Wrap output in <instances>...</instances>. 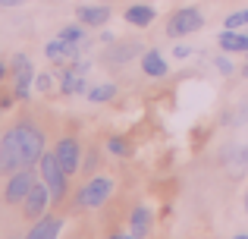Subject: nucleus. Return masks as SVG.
I'll use <instances>...</instances> for the list:
<instances>
[{
  "label": "nucleus",
  "mask_w": 248,
  "mask_h": 239,
  "mask_svg": "<svg viewBox=\"0 0 248 239\" xmlns=\"http://www.w3.org/2000/svg\"><path fill=\"white\" fill-rule=\"evenodd\" d=\"M44 154V132L35 123H16L0 139V173H16L25 167H35Z\"/></svg>",
  "instance_id": "f257e3e1"
},
{
  "label": "nucleus",
  "mask_w": 248,
  "mask_h": 239,
  "mask_svg": "<svg viewBox=\"0 0 248 239\" xmlns=\"http://www.w3.org/2000/svg\"><path fill=\"white\" fill-rule=\"evenodd\" d=\"M38 167H41V179L50 189V205H60L63 195H66V170L60 167L57 154H41Z\"/></svg>",
  "instance_id": "f03ea898"
},
{
  "label": "nucleus",
  "mask_w": 248,
  "mask_h": 239,
  "mask_svg": "<svg viewBox=\"0 0 248 239\" xmlns=\"http://www.w3.org/2000/svg\"><path fill=\"white\" fill-rule=\"evenodd\" d=\"M110 192H113V179L94 176L91 183H85L82 189H79V195H76V205H79V208H101V205L110 198Z\"/></svg>",
  "instance_id": "7ed1b4c3"
},
{
  "label": "nucleus",
  "mask_w": 248,
  "mask_h": 239,
  "mask_svg": "<svg viewBox=\"0 0 248 239\" xmlns=\"http://www.w3.org/2000/svg\"><path fill=\"white\" fill-rule=\"evenodd\" d=\"M201 25H204V16H201L198 6H182V10H176L173 16H170L167 22V32L170 35H192V32H198Z\"/></svg>",
  "instance_id": "20e7f679"
},
{
  "label": "nucleus",
  "mask_w": 248,
  "mask_h": 239,
  "mask_svg": "<svg viewBox=\"0 0 248 239\" xmlns=\"http://www.w3.org/2000/svg\"><path fill=\"white\" fill-rule=\"evenodd\" d=\"M47 205H50V189H47V183H31L29 195H25V202H22V214L29 217V221H38V217H44Z\"/></svg>",
  "instance_id": "39448f33"
},
{
  "label": "nucleus",
  "mask_w": 248,
  "mask_h": 239,
  "mask_svg": "<svg viewBox=\"0 0 248 239\" xmlns=\"http://www.w3.org/2000/svg\"><path fill=\"white\" fill-rule=\"evenodd\" d=\"M54 154H57V160H60V167L66 170V176H73V173L82 167L79 164L82 151H79V142H76V139H60L57 148H54Z\"/></svg>",
  "instance_id": "423d86ee"
},
{
  "label": "nucleus",
  "mask_w": 248,
  "mask_h": 239,
  "mask_svg": "<svg viewBox=\"0 0 248 239\" xmlns=\"http://www.w3.org/2000/svg\"><path fill=\"white\" fill-rule=\"evenodd\" d=\"M31 183H35V179H31L29 167L10 173V183H6V202H10V205H22L25 195H29V189H31Z\"/></svg>",
  "instance_id": "0eeeda50"
},
{
  "label": "nucleus",
  "mask_w": 248,
  "mask_h": 239,
  "mask_svg": "<svg viewBox=\"0 0 248 239\" xmlns=\"http://www.w3.org/2000/svg\"><path fill=\"white\" fill-rule=\"evenodd\" d=\"M44 54H47L54 63H73V60H76V44H73V41H63V38H57V41H47Z\"/></svg>",
  "instance_id": "6e6552de"
},
{
  "label": "nucleus",
  "mask_w": 248,
  "mask_h": 239,
  "mask_svg": "<svg viewBox=\"0 0 248 239\" xmlns=\"http://www.w3.org/2000/svg\"><path fill=\"white\" fill-rule=\"evenodd\" d=\"M154 16H157V10L148 3H135V6H126V22L139 25V29H145V25L154 22Z\"/></svg>",
  "instance_id": "1a4fd4ad"
},
{
  "label": "nucleus",
  "mask_w": 248,
  "mask_h": 239,
  "mask_svg": "<svg viewBox=\"0 0 248 239\" xmlns=\"http://www.w3.org/2000/svg\"><path fill=\"white\" fill-rule=\"evenodd\" d=\"M220 48H223L226 54H245V50H248V35H239L236 29H223V35H220Z\"/></svg>",
  "instance_id": "9d476101"
},
{
  "label": "nucleus",
  "mask_w": 248,
  "mask_h": 239,
  "mask_svg": "<svg viewBox=\"0 0 248 239\" xmlns=\"http://www.w3.org/2000/svg\"><path fill=\"white\" fill-rule=\"evenodd\" d=\"M63 230V221L60 217H38L35 230H31V239H57Z\"/></svg>",
  "instance_id": "9b49d317"
},
{
  "label": "nucleus",
  "mask_w": 248,
  "mask_h": 239,
  "mask_svg": "<svg viewBox=\"0 0 248 239\" xmlns=\"http://www.w3.org/2000/svg\"><path fill=\"white\" fill-rule=\"evenodd\" d=\"M245 170H248V145H245V148H236V151L226 154V173H230L232 179H239Z\"/></svg>",
  "instance_id": "f8f14e48"
},
{
  "label": "nucleus",
  "mask_w": 248,
  "mask_h": 239,
  "mask_svg": "<svg viewBox=\"0 0 248 239\" xmlns=\"http://www.w3.org/2000/svg\"><path fill=\"white\" fill-rule=\"evenodd\" d=\"M107 19H110L107 6H82V10H79V22L82 25H97V29H101Z\"/></svg>",
  "instance_id": "ddd939ff"
},
{
  "label": "nucleus",
  "mask_w": 248,
  "mask_h": 239,
  "mask_svg": "<svg viewBox=\"0 0 248 239\" xmlns=\"http://www.w3.org/2000/svg\"><path fill=\"white\" fill-rule=\"evenodd\" d=\"M141 69H145L148 76H154V79L167 76V63H164V57H160L157 50H148V54L141 57Z\"/></svg>",
  "instance_id": "4468645a"
},
{
  "label": "nucleus",
  "mask_w": 248,
  "mask_h": 239,
  "mask_svg": "<svg viewBox=\"0 0 248 239\" xmlns=\"http://www.w3.org/2000/svg\"><path fill=\"white\" fill-rule=\"evenodd\" d=\"M141 54V48L135 41H126V44H116V48H110L107 50V60H113V63H126V60H132V57H139Z\"/></svg>",
  "instance_id": "2eb2a0df"
},
{
  "label": "nucleus",
  "mask_w": 248,
  "mask_h": 239,
  "mask_svg": "<svg viewBox=\"0 0 248 239\" xmlns=\"http://www.w3.org/2000/svg\"><path fill=\"white\" fill-rule=\"evenodd\" d=\"M132 233L139 239L151 236V211H148V208H135L132 211Z\"/></svg>",
  "instance_id": "dca6fc26"
},
{
  "label": "nucleus",
  "mask_w": 248,
  "mask_h": 239,
  "mask_svg": "<svg viewBox=\"0 0 248 239\" xmlns=\"http://www.w3.org/2000/svg\"><path fill=\"white\" fill-rule=\"evenodd\" d=\"M31 63L29 66H22V69H16V98H29V92H31Z\"/></svg>",
  "instance_id": "f3484780"
},
{
  "label": "nucleus",
  "mask_w": 248,
  "mask_h": 239,
  "mask_svg": "<svg viewBox=\"0 0 248 239\" xmlns=\"http://www.w3.org/2000/svg\"><path fill=\"white\" fill-rule=\"evenodd\" d=\"M63 92H66V95H79V92H85V79L76 73V69H69V73L63 76Z\"/></svg>",
  "instance_id": "a211bd4d"
},
{
  "label": "nucleus",
  "mask_w": 248,
  "mask_h": 239,
  "mask_svg": "<svg viewBox=\"0 0 248 239\" xmlns=\"http://www.w3.org/2000/svg\"><path fill=\"white\" fill-rule=\"evenodd\" d=\"M113 95H116V85H113V82H104V85L88 88V98H91V101H97V104H101V101H110Z\"/></svg>",
  "instance_id": "6ab92c4d"
},
{
  "label": "nucleus",
  "mask_w": 248,
  "mask_h": 239,
  "mask_svg": "<svg viewBox=\"0 0 248 239\" xmlns=\"http://www.w3.org/2000/svg\"><path fill=\"white\" fill-rule=\"evenodd\" d=\"M57 38H63V41H73V44H79L82 38H85V25H66V29H60V35Z\"/></svg>",
  "instance_id": "aec40b11"
},
{
  "label": "nucleus",
  "mask_w": 248,
  "mask_h": 239,
  "mask_svg": "<svg viewBox=\"0 0 248 239\" xmlns=\"http://www.w3.org/2000/svg\"><path fill=\"white\" fill-rule=\"evenodd\" d=\"M239 25H248V10H239V13H232V16H226L223 29H239Z\"/></svg>",
  "instance_id": "412c9836"
},
{
  "label": "nucleus",
  "mask_w": 248,
  "mask_h": 239,
  "mask_svg": "<svg viewBox=\"0 0 248 239\" xmlns=\"http://www.w3.org/2000/svg\"><path fill=\"white\" fill-rule=\"evenodd\" d=\"M107 148H110L113 154H120V158H126V154H129V145H126L123 139H110V142H107Z\"/></svg>",
  "instance_id": "4be33fe9"
},
{
  "label": "nucleus",
  "mask_w": 248,
  "mask_h": 239,
  "mask_svg": "<svg viewBox=\"0 0 248 239\" xmlns=\"http://www.w3.org/2000/svg\"><path fill=\"white\" fill-rule=\"evenodd\" d=\"M35 85H38V92H50L54 79H50V76H35Z\"/></svg>",
  "instance_id": "5701e85b"
},
{
  "label": "nucleus",
  "mask_w": 248,
  "mask_h": 239,
  "mask_svg": "<svg viewBox=\"0 0 248 239\" xmlns=\"http://www.w3.org/2000/svg\"><path fill=\"white\" fill-rule=\"evenodd\" d=\"M217 69H220V73H226V76H230L236 66H232V60H226V57H217Z\"/></svg>",
  "instance_id": "b1692460"
},
{
  "label": "nucleus",
  "mask_w": 248,
  "mask_h": 239,
  "mask_svg": "<svg viewBox=\"0 0 248 239\" xmlns=\"http://www.w3.org/2000/svg\"><path fill=\"white\" fill-rule=\"evenodd\" d=\"M188 54H192V48H186V44H176V50H173V57H176V60H186Z\"/></svg>",
  "instance_id": "393cba45"
},
{
  "label": "nucleus",
  "mask_w": 248,
  "mask_h": 239,
  "mask_svg": "<svg viewBox=\"0 0 248 239\" xmlns=\"http://www.w3.org/2000/svg\"><path fill=\"white\" fill-rule=\"evenodd\" d=\"M22 66H29V57H25V54H16V57H13V73H16V69H22Z\"/></svg>",
  "instance_id": "a878e982"
},
{
  "label": "nucleus",
  "mask_w": 248,
  "mask_h": 239,
  "mask_svg": "<svg viewBox=\"0 0 248 239\" xmlns=\"http://www.w3.org/2000/svg\"><path fill=\"white\" fill-rule=\"evenodd\" d=\"M94 167H97V151H91L88 160H85V170H94Z\"/></svg>",
  "instance_id": "bb28decb"
},
{
  "label": "nucleus",
  "mask_w": 248,
  "mask_h": 239,
  "mask_svg": "<svg viewBox=\"0 0 248 239\" xmlns=\"http://www.w3.org/2000/svg\"><path fill=\"white\" fill-rule=\"evenodd\" d=\"M110 239H139V236H135V233H113Z\"/></svg>",
  "instance_id": "cd10ccee"
},
{
  "label": "nucleus",
  "mask_w": 248,
  "mask_h": 239,
  "mask_svg": "<svg viewBox=\"0 0 248 239\" xmlns=\"http://www.w3.org/2000/svg\"><path fill=\"white\" fill-rule=\"evenodd\" d=\"M22 0H0V6H19Z\"/></svg>",
  "instance_id": "c85d7f7f"
},
{
  "label": "nucleus",
  "mask_w": 248,
  "mask_h": 239,
  "mask_svg": "<svg viewBox=\"0 0 248 239\" xmlns=\"http://www.w3.org/2000/svg\"><path fill=\"white\" fill-rule=\"evenodd\" d=\"M3 76H6V66H3V63H0V79H3Z\"/></svg>",
  "instance_id": "c756f323"
},
{
  "label": "nucleus",
  "mask_w": 248,
  "mask_h": 239,
  "mask_svg": "<svg viewBox=\"0 0 248 239\" xmlns=\"http://www.w3.org/2000/svg\"><path fill=\"white\" fill-rule=\"evenodd\" d=\"M232 239H248V233H239V236H232Z\"/></svg>",
  "instance_id": "7c9ffc66"
},
{
  "label": "nucleus",
  "mask_w": 248,
  "mask_h": 239,
  "mask_svg": "<svg viewBox=\"0 0 248 239\" xmlns=\"http://www.w3.org/2000/svg\"><path fill=\"white\" fill-rule=\"evenodd\" d=\"M245 211H248V192H245Z\"/></svg>",
  "instance_id": "2f4dec72"
},
{
  "label": "nucleus",
  "mask_w": 248,
  "mask_h": 239,
  "mask_svg": "<svg viewBox=\"0 0 248 239\" xmlns=\"http://www.w3.org/2000/svg\"><path fill=\"white\" fill-rule=\"evenodd\" d=\"M25 239H31V233H29V236H25Z\"/></svg>",
  "instance_id": "473e14b6"
}]
</instances>
